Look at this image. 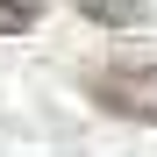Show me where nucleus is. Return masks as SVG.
<instances>
[{"label": "nucleus", "mask_w": 157, "mask_h": 157, "mask_svg": "<svg viewBox=\"0 0 157 157\" xmlns=\"http://www.w3.org/2000/svg\"><path fill=\"white\" fill-rule=\"evenodd\" d=\"M86 21H100V29H136V21H150V0H71Z\"/></svg>", "instance_id": "2"}, {"label": "nucleus", "mask_w": 157, "mask_h": 157, "mask_svg": "<svg viewBox=\"0 0 157 157\" xmlns=\"http://www.w3.org/2000/svg\"><path fill=\"white\" fill-rule=\"evenodd\" d=\"M86 93H93L107 114L150 121V128H157V64H107V71H93Z\"/></svg>", "instance_id": "1"}, {"label": "nucleus", "mask_w": 157, "mask_h": 157, "mask_svg": "<svg viewBox=\"0 0 157 157\" xmlns=\"http://www.w3.org/2000/svg\"><path fill=\"white\" fill-rule=\"evenodd\" d=\"M36 29V0H0V36H29Z\"/></svg>", "instance_id": "3"}]
</instances>
